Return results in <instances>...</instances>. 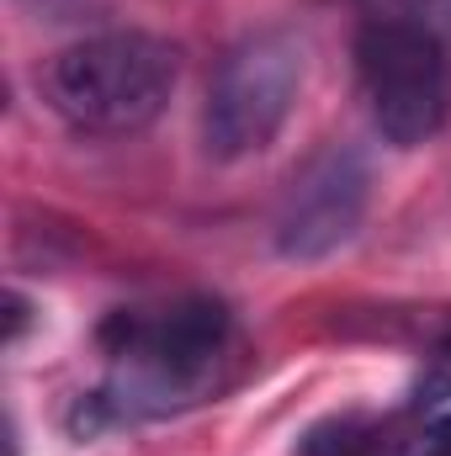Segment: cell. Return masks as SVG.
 <instances>
[{"instance_id": "obj_7", "label": "cell", "mask_w": 451, "mask_h": 456, "mask_svg": "<svg viewBox=\"0 0 451 456\" xmlns=\"http://www.w3.org/2000/svg\"><path fill=\"white\" fill-rule=\"evenodd\" d=\"M447 403H451V324L425 350V366H420V382H414L409 409L430 414V409H447Z\"/></svg>"}, {"instance_id": "obj_4", "label": "cell", "mask_w": 451, "mask_h": 456, "mask_svg": "<svg viewBox=\"0 0 451 456\" xmlns=\"http://www.w3.org/2000/svg\"><path fill=\"white\" fill-rule=\"evenodd\" d=\"M303 91V37L292 27L244 32L208 80L202 143L213 159H250L271 149Z\"/></svg>"}, {"instance_id": "obj_1", "label": "cell", "mask_w": 451, "mask_h": 456, "mask_svg": "<svg viewBox=\"0 0 451 456\" xmlns=\"http://www.w3.org/2000/svg\"><path fill=\"white\" fill-rule=\"evenodd\" d=\"M107 382L80 398L75 430L138 425L213 398L234 361V314L218 297H170L154 308H117L102 324Z\"/></svg>"}, {"instance_id": "obj_2", "label": "cell", "mask_w": 451, "mask_h": 456, "mask_svg": "<svg viewBox=\"0 0 451 456\" xmlns=\"http://www.w3.org/2000/svg\"><path fill=\"white\" fill-rule=\"evenodd\" d=\"M176 80H181L176 43L154 32H96L59 48L37 69V96L75 133L122 138L144 133L170 107Z\"/></svg>"}, {"instance_id": "obj_3", "label": "cell", "mask_w": 451, "mask_h": 456, "mask_svg": "<svg viewBox=\"0 0 451 456\" xmlns=\"http://www.w3.org/2000/svg\"><path fill=\"white\" fill-rule=\"evenodd\" d=\"M356 80L372 127L393 149H414L436 138L451 112V59L430 21L372 16L356 32Z\"/></svg>"}, {"instance_id": "obj_6", "label": "cell", "mask_w": 451, "mask_h": 456, "mask_svg": "<svg viewBox=\"0 0 451 456\" xmlns=\"http://www.w3.org/2000/svg\"><path fill=\"white\" fill-rule=\"evenodd\" d=\"M409 419H366V414H340L303 436V456H404Z\"/></svg>"}, {"instance_id": "obj_8", "label": "cell", "mask_w": 451, "mask_h": 456, "mask_svg": "<svg viewBox=\"0 0 451 456\" xmlns=\"http://www.w3.org/2000/svg\"><path fill=\"white\" fill-rule=\"evenodd\" d=\"M404 456H451V409H409V430H404Z\"/></svg>"}, {"instance_id": "obj_5", "label": "cell", "mask_w": 451, "mask_h": 456, "mask_svg": "<svg viewBox=\"0 0 451 456\" xmlns=\"http://www.w3.org/2000/svg\"><path fill=\"white\" fill-rule=\"evenodd\" d=\"M366 197H372V170L350 143L319 149L282 191L276 208V255L287 260H324L340 244L356 239V228L366 218Z\"/></svg>"}]
</instances>
